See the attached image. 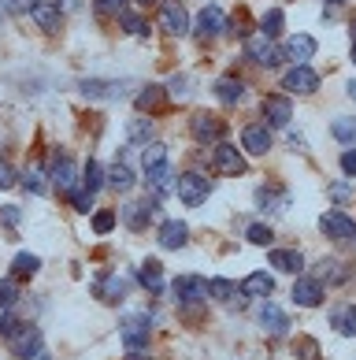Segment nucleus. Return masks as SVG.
Returning <instances> with one entry per match:
<instances>
[{
  "label": "nucleus",
  "instance_id": "f257e3e1",
  "mask_svg": "<svg viewBox=\"0 0 356 360\" xmlns=\"http://www.w3.org/2000/svg\"><path fill=\"white\" fill-rule=\"evenodd\" d=\"M175 193H178V201L182 205H204L208 201V193H212V182H208L204 175H197V171H182V175L175 179Z\"/></svg>",
  "mask_w": 356,
  "mask_h": 360
},
{
  "label": "nucleus",
  "instance_id": "f03ea898",
  "mask_svg": "<svg viewBox=\"0 0 356 360\" xmlns=\"http://www.w3.org/2000/svg\"><path fill=\"white\" fill-rule=\"evenodd\" d=\"M245 52H249V60H253V63H260V68H279V63H282V52L275 49V41L268 34H249Z\"/></svg>",
  "mask_w": 356,
  "mask_h": 360
},
{
  "label": "nucleus",
  "instance_id": "7ed1b4c3",
  "mask_svg": "<svg viewBox=\"0 0 356 360\" xmlns=\"http://www.w3.org/2000/svg\"><path fill=\"white\" fill-rule=\"evenodd\" d=\"M160 26L171 34V37H182L190 30V11L182 0H164L160 4Z\"/></svg>",
  "mask_w": 356,
  "mask_h": 360
},
{
  "label": "nucleus",
  "instance_id": "20e7f679",
  "mask_svg": "<svg viewBox=\"0 0 356 360\" xmlns=\"http://www.w3.org/2000/svg\"><path fill=\"white\" fill-rule=\"evenodd\" d=\"M319 231L331 238V242H356V223L345 216V212H327L319 219Z\"/></svg>",
  "mask_w": 356,
  "mask_h": 360
},
{
  "label": "nucleus",
  "instance_id": "39448f33",
  "mask_svg": "<svg viewBox=\"0 0 356 360\" xmlns=\"http://www.w3.org/2000/svg\"><path fill=\"white\" fill-rule=\"evenodd\" d=\"M175 297L178 304H204V301H212V293H208V283L204 278H197V275H182L178 283H175Z\"/></svg>",
  "mask_w": 356,
  "mask_h": 360
},
{
  "label": "nucleus",
  "instance_id": "423d86ee",
  "mask_svg": "<svg viewBox=\"0 0 356 360\" xmlns=\"http://www.w3.org/2000/svg\"><path fill=\"white\" fill-rule=\"evenodd\" d=\"M282 86H286V93H301V97H308V93L319 89V75H315L308 63H297L294 71L282 75Z\"/></svg>",
  "mask_w": 356,
  "mask_h": 360
},
{
  "label": "nucleus",
  "instance_id": "0eeeda50",
  "mask_svg": "<svg viewBox=\"0 0 356 360\" xmlns=\"http://www.w3.org/2000/svg\"><path fill=\"white\" fill-rule=\"evenodd\" d=\"M190 130H193L197 141L212 145V141H223V134H227V123H223V119H216V115H208V112H201V115H193Z\"/></svg>",
  "mask_w": 356,
  "mask_h": 360
},
{
  "label": "nucleus",
  "instance_id": "6e6552de",
  "mask_svg": "<svg viewBox=\"0 0 356 360\" xmlns=\"http://www.w3.org/2000/svg\"><path fill=\"white\" fill-rule=\"evenodd\" d=\"M212 164H216V171H223V175H242V171H245V156H242V149L219 141L212 149Z\"/></svg>",
  "mask_w": 356,
  "mask_h": 360
},
{
  "label": "nucleus",
  "instance_id": "1a4fd4ad",
  "mask_svg": "<svg viewBox=\"0 0 356 360\" xmlns=\"http://www.w3.org/2000/svg\"><path fill=\"white\" fill-rule=\"evenodd\" d=\"M30 19L41 26L45 34H56L63 26V11H60V4H52V0H34V4H30Z\"/></svg>",
  "mask_w": 356,
  "mask_h": 360
},
{
  "label": "nucleus",
  "instance_id": "9d476101",
  "mask_svg": "<svg viewBox=\"0 0 356 360\" xmlns=\"http://www.w3.org/2000/svg\"><path fill=\"white\" fill-rule=\"evenodd\" d=\"M294 301L301 304V309H315V304H323V283H319V278L301 275L294 283Z\"/></svg>",
  "mask_w": 356,
  "mask_h": 360
},
{
  "label": "nucleus",
  "instance_id": "9b49d317",
  "mask_svg": "<svg viewBox=\"0 0 356 360\" xmlns=\"http://www.w3.org/2000/svg\"><path fill=\"white\" fill-rule=\"evenodd\" d=\"M223 30H227V15H223V8L219 4H204L201 15H197V34H201V37H216Z\"/></svg>",
  "mask_w": 356,
  "mask_h": 360
},
{
  "label": "nucleus",
  "instance_id": "f8f14e48",
  "mask_svg": "<svg viewBox=\"0 0 356 360\" xmlns=\"http://www.w3.org/2000/svg\"><path fill=\"white\" fill-rule=\"evenodd\" d=\"M242 145H245V153H271V127H263V123H249L242 130Z\"/></svg>",
  "mask_w": 356,
  "mask_h": 360
},
{
  "label": "nucleus",
  "instance_id": "ddd939ff",
  "mask_svg": "<svg viewBox=\"0 0 356 360\" xmlns=\"http://www.w3.org/2000/svg\"><path fill=\"white\" fill-rule=\"evenodd\" d=\"M263 115H268V127H289L294 104H289V97H268L263 101Z\"/></svg>",
  "mask_w": 356,
  "mask_h": 360
},
{
  "label": "nucleus",
  "instance_id": "4468645a",
  "mask_svg": "<svg viewBox=\"0 0 356 360\" xmlns=\"http://www.w3.org/2000/svg\"><path fill=\"white\" fill-rule=\"evenodd\" d=\"M123 345L130 353H141L145 345H149V327H145V319H126L123 323Z\"/></svg>",
  "mask_w": 356,
  "mask_h": 360
},
{
  "label": "nucleus",
  "instance_id": "2eb2a0df",
  "mask_svg": "<svg viewBox=\"0 0 356 360\" xmlns=\"http://www.w3.org/2000/svg\"><path fill=\"white\" fill-rule=\"evenodd\" d=\"M186 238H190V226L182 219H167L160 226V245L164 249H182V245H186Z\"/></svg>",
  "mask_w": 356,
  "mask_h": 360
},
{
  "label": "nucleus",
  "instance_id": "dca6fc26",
  "mask_svg": "<svg viewBox=\"0 0 356 360\" xmlns=\"http://www.w3.org/2000/svg\"><path fill=\"white\" fill-rule=\"evenodd\" d=\"M260 323L268 327L271 335H286V330H289V319H286V312H282L275 301H263V309H260Z\"/></svg>",
  "mask_w": 356,
  "mask_h": 360
},
{
  "label": "nucleus",
  "instance_id": "f3484780",
  "mask_svg": "<svg viewBox=\"0 0 356 360\" xmlns=\"http://www.w3.org/2000/svg\"><path fill=\"white\" fill-rule=\"evenodd\" d=\"M286 56L294 60V63H308V60L315 56V41H312L308 34H294V37L286 41Z\"/></svg>",
  "mask_w": 356,
  "mask_h": 360
},
{
  "label": "nucleus",
  "instance_id": "a211bd4d",
  "mask_svg": "<svg viewBox=\"0 0 356 360\" xmlns=\"http://www.w3.org/2000/svg\"><path fill=\"white\" fill-rule=\"evenodd\" d=\"M134 104H138V112H160L167 104V89L164 86H145L134 97Z\"/></svg>",
  "mask_w": 356,
  "mask_h": 360
},
{
  "label": "nucleus",
  "instance_id": "6ab92c4d",
  "mask_svg": "<svg viewBox=\"0 0 356 360\" xmlns=\"http://www.w3.org/2000/svg\"><path fill=\"white\" fill-rule=\"evenodd\" d=\"M271 290H275V283H271V275L268 271H253L242 283V293L245 297H271Z\"/></svg>",
  "mask_w": 356,
  "mask_h": 360
},
{
  "label": "nucleus",
  "instance_id": "aec40b11",
  "mask_svg": "<svg viewBox=\"0 0 356 360\" xmlns=\"http://www.w3.org/2000/svg\"><path fill=\"white\" fill-rule=\"evenodd\" d=\"M52 182H56L63 193H74L78 175H74V164H71L67 156H63V160H56V167H52Z\"/></svg>",
  "mask_w": 356,
  "mask_h": 360
},
{
  "label": "nucleus",
  "instance_id": "412c9836",
  "mask_svg": "<svg viewBox=\"0 0 356 360\" xmlns=\"http://www.w3.org/2000/svg\"><path fill=\"white\" fill-rule=\"evenodd\" d=\"M126 290H130V283H126L123 275H104V278H100V286H97V293H100L104 301H123V297H126Z\"/></svg>",
  "mask_w": 356,
  "mask_h": 360
},
{
  "label": "nucleus",
  "instance_id": "4be33fe9",
  "mask_svg": "<svg viewBox=\"0 0 356 360\" xmlns=\"http://www.w3.org/2000/svg\"><path fill=\"white\" fill-rule=\"evenodd\" d=\"M271 268L294 275V271L305 268V260H301V252H294V249H271Z\"/></svg>",
  "mask_w": 356,
  "mask_h": 360
},
{
  "label": "nucleus",
  "instance_id": "5701e85b",
  "mask_svg": "<svg viewBox=\"0 0 356 360\" xmlns=\"http://www.w3.org/2000/svg\"><path fill=\"white\" fill-rule=\"evenodd\" d=\"M37 345H41V335H37V327H22V323H19V330L11 335V349L26 356V353H34Z\"/></svg>",
  "mask_w": 356,
  "mask_h": 360
},
{
  "label": "nucleus",
  "instance_id": "b1692460",
  "mask_svg": "<svg viewBox=\"0 0 356 360\" xmlns=\"http://www.w3.org/2000/svg\"><path fill=\"white\" fill-rule=\"evenodd\" d=\"M216 97L223 104H242L245 101V82H237V78H219V82H216Z\"/></svg>",
  "mask_w": 356,
  "mask_h": 360
},
{
  "label": "nucleus",
  "instance_id": "393cba45",
  "mask_svg": "<svg viewBox=\"0 0 356 360\" xmlns=\"http://www.w3.org/2000/svg\"><path fill=\"white\" fill-rule=\"evenodd\" d=\"M138 283H141L145 290L160 293V290H164V268H160L156 260H145V264H141V271H138Z\"/></svg>",
  "mask_w": 356,
  "mask_h": 360
},
{
  "label": "nucleus",
  "instance_id": "a878e982",
  "mask_svg": "<svg viewBox=\"0 0 356 360\" xmlns=\"http://www.w3.org/2000/svg\"><path fill=\"white\" fill-rule=\"evenodd\" d=\"M123 212H126V216H123V219H126V226H134V231H145L156 208H152V201H141V205H126Z\"/></svg>",
  "mask_w": 356,
  "mask_h": 360
},
{
  "label": "nucleus",
  "instance_id": "bb28decb",
  "mask_svg": "<svg viewBox=\"0 0 356 360\" xmlns=\"http://www.w3.org/2000/svg\"><path fill=\"white\" fill-rule=\"evenodd\" d=\"M78 89H82L86 97H93V101H112V97H119V93H123V86H119V82H89V78H86Z\"/></svg>",
  "mask_w": 356,
  "mask_h": 360
},
{
  "label": "nucleus",
  "instance_id": "cd10ccee",
  "mask_svg": "<svg viewBox=\"0 0 356 360\" xmlns=\"http://www.w3.org/2000/svg\"><path fill=\"white\" fill-rule=\"evenodd\" d=\"M141 164H145V171H160V167H167V145H160V141L145 145Z\"/></svg>",
  "mask_w": 356,
  "mask_h": 360
},
{
  "label": "nucleus",
  "instance_id": "c85d7f7f",
  "mask_svg": "<svg viewBox=\"0 0 356 360\" xmlns=\"http://www.w3.org/2000/svg\"><path fill=\"white\" fill-rule=\"evenodd\" d=\"M37 268H41V260H37L34 252H19V257L11 260V271H15V278H34Z\"/></svg>",
  "mask_w": 356,
  "mask_h": 360
},
{
  "label": "nucleus",
  "instance_id": "c756f323",
  "mask_svg": "<svg viewBox=\"0 0 356 360\" xmlns=\"http://www.w3.org/2000/svg\"><path fill=\"white\" fill-rule=\"evenodd\" d=\"M282 22H286V15H282V11H279V8H271V11H268V15H263V19H260V34H268V37H271V41H275V37H279V34H282Z\"/></svg>",
  "mask_w": 356,
  "mask_h": 360
},
{
  "label": "nucleus",
  "instance_id": "7c9ffc66",
  "mask_svg": "<svg viewBox=\"0 0 356 360\" xmlns=\"http://www.w3.org/2000/svg\"><path fill=\"white\" fill-rule=\"evenodd\" d=\"M237 290H242V286L230 283V278H212V283H208V293H212V301H230Z\"/></svg>",
  "mask_w": 356,
  "mask_h": 360
},
{
  "label": "nucleus",
  "instance_id": "2f4dec72",
  "mask_svg": "<svg viewBox=\"0 0 356 360\" xmlns=\"http://www.w3.org/2000/svg\"><path fill=\"white\" fill-rule=\"evenodd\" d=\"M104 182H108V179H104V167L97 164V160H89V164H86V190L89 193H100Z\"/></svg>",
  "mask_w": 356,
  "mask_h": 360
},
{
  "label": "nucleus",
  "instance_id": "473e14b6",
  "mask_svg": "<svg viewBox=\"0 0 356 360\" xmlns=\"http://www.w3.org/2000/svg\"><path fill=\"white\" fill-rule=\"evenodd\" d=\"M119 22H123V30L134 34V37H145V34H149V22H145L141 15H134V11H123V15H119Z\"/></svg>",
  "mask_w": 356,
  "mask_h": 360
},
{
  "label": "nucleus",
  "instance_id": "72a5a7b5",
  "mask_svg": "<svg viewBox=\"0 0 356 360\" xmlns=\"http://www.w3.org/2000/svg\"><path fill=\"white\" fill-rule=\"evenodd\" d=\"M334 327L341 330V335H356V304H349V309L334 312Z\"/></svg>",
  "mask_w": 356,
  "mask_h": 360
},
{
  "label": "nucleus",
  "instance_id": "f704fd0d",
  "mask_svg": "<svg viewBox=\"0 0 356 360\" xmlns=\"http://www.w3.org/2000/svg\"><path fill=\"white\" fill-rule=\"evenodd\" d=\"M15 301H19V286H15V278H0V312H8Z\"/></svg>",
  "mask_w": 356,
  "mask_h": 360
},
{
  "label": "nucleus",
  "instance_id": "c9c22d12",
  "mask_svg": "<svg viewBox=\"0 0 356 360\" xmlns=\"http://www.w3.org/2000/svg\"><path fill=\"white\" fill-rule=\"evenodd\" d=\"M331 134H334L338 141H345V145H349V141H356V119H352V115L338 119V123L331 127Z\"/></svg>",
  "mask_w": 356,
  "mask_h": 360
},
{
  "label": "nucleus",
  "instance_id": "e433bc0d",
  "mask_svg": "<svg viewBox=\"0 0 356 360\" xmlns=\"http://www.w3.org/2000/svg\"><path fill=\"white\" fill-rule=\"evenodd\" d=\"M112 186H119V190H130V186H134V171H130L123 160L112 167Z\"/></svg>",
  "mask_w": 356,
  "mask_h": 360
},
{
  "label": "nucleus",
  "instance_id": "4c0bfd02",
  "mask_svg": "<svg viewBox=\"0 0 356 360\" xmlns=\"http://www.w3.org/2000/svg\"><path fill=\"white\" fill-rule=\"evenodd\" d=\"M245 238H249V242H253V245H268V242H271V226H263V223H253V226H249V231H245Z\"/></svg>",
  "mask_w": 356,
  "mask_h": 360
},
{
  "label": "nucleus",
  "instance_id": "58836bf2",
  "mask_svg": "<svg viewBox=\"0 0 356 360\" xmlns=\"http://www.w3.org/2000/svg\"><path fill=\"white\" fill-rule=\"evenodd\" d=\"M152 134V123L149 119H134V123H130V141H145Z\"/></svg>",
  "mask_w": 356,
  "mask_h": 360
},
{
  "label": "nucleus",
  "instance_id": "ea45409f",
  "mask_svg": "<svg viewBox=\"0 0 356 360\" xmlns=\"http://www.w3.org/2000/svg\"><path fill=\"white\" fill-rule=\"evenodd\" d=\"M93 4H97V15H123L126 0H93Z\"/></svg>",
  "mask_w": 356,
  "mask_h": 360
},
{
  "label": "nucleus",
  "instance_id": "a19ab883",
  "mask_svg": "<svg viewBox=\"0 0 356 360\" xmlns=\"http://www.w3.org/2000/svg\"><path fill=\"white\" fill-rule=\"evenodd\" d=\"M112 226H115V212H97V216H93V231L97 234H108Z\"/></svg>",
  "mask_w": 356,
  "mask_h": 360
},
{
  "label": "nucleus",
  "instance_id": "79ce46f5",
  "mask_svg": "<svg viewBox=\"0 0 356 360\" xmlns=\"http://www.w3.org/2000/svg\"><path fill=\"white\" fill-rule=\"evenodd\" d=\"M15 330H19V319L11 312H4V316H0V338H11Z\"/></svg>",
  "mask_w": 356,
  "mask_h": 360
},
{
  "label": "nucleus",
  "instance_id": "37998d69",
  "mask_svg": "<svg viewBox=\"0 0 356 360\" xmlns=\"http://www.w3.org/2000/svg\"><path fill=\"white\" fill-rule=\"evenodd\" d=\"M26 190H30V193H45V175H41V171H30V175H26Z\"/></svg>",
  "mask_w": 356,
  "mask_h": 360
},
{
  "label": "nucleus",
  "instance_id": "c03bdc74",
  "mask_svg": "<svg viewBox=\"0 0 356 360\" xmlns=\"http://www.w3.org/2000/svg\"><path fill=\"white\" fill-rule=\"evenodd\" d=\"M15 167H11V164H4V160H0V190H8V186H15Z\"/></svg>",
  "mask_w": 356,
  "mask_h": 360
},
{
  "label": "nucleus",
  "instance_id": "a18cd8bd",
  "mask_svg": "<svg viewBox=\"0 0 356 360\" xmlns=\"http://www.w3.org/2000/svg\"><path fill=\"white\" fill-rule=\"evenodd\" d=\"M71 197H74L78 212H89V208H93V197H97V193H89V190H82V193H78V190H74Z\"/></svg>",
  "mask_w": 356,
  "mask_h": 360
},
{
  "label": "nucleus",
  "instance_id": "49530a36",
  "mask_svg": "<svg viewBox=\"0 0 356 360\" xmlns=\"http://www.w3.org/2000/svg\"><path fill=\"white\" fill-rule=\"evenodd\" d=\"M319 271H323V278H334V283H341V278H345V275H341V264H331V260H323Z\"/></svg>",
  "mask_w": 356,
  "mask_h": 360
},
{
  "label": "nucleus",
  "instance_id": "de8ad7c7",
  "mask_svg": "<svg viewBox=\"0 0 356 360\" xmlns=\"http://www.w3.org/2000/svg\"><path fill=\"white\" fill-rule=\"evenodd\" d=\"M341 171H345V175H352V179H356V149L341 153Z\"/></svg>",
  "mask_w": 356,
  "mask_h": 360
},
{
  "label": "nucleus",
  "instance_id": "09e8293b",
  "mask_svg": "<svg viewBox=\"0 0 356 360\" xmlns=\"http://www.w3.org/2000/svg\"><path fill=\"white\" fill-rule=\"evenodd\" d=\"M301 353H305V356H315L319 349H315V342H312V338H305V342H297V356H301Z\"/></svg>",
  "mask_w": 356,
  "mask_h": 360
},
{
  "label": "nucleus",
  "instance_id": "8fccbe9b",
  "mask_svg": "<svg viewBox=\"0 0 356 360\" xmlns=\"http://www.w3.org/2000/svg\"><path fill=\"white\" fill-rule=\"evenodd\" d=\"M30 4H34V0H4V8H11V11H15V8H26V11H30Z\"/></svg>",
  "mask_w": 356,
  "mask_h": 360
},
{
  "label": "nucleus",
  "instance_id": "3c124183",
  "mask_svg": "<svg viewBox=\"0 0 356 360\" xmlns=\"http://www.w3.org/2000/svg\"><path fill=\"white\" fill-rule=\"evenodd\" d=\"M26 360H52V356H48L45 349H41V345H37V349H34V353H26Z\"/></svg>",
  "mask_w": 356,
  "mask_h": 360
},
{
  "label": "nucleus",
  "instance_id": "603ef678",
  "mask_svg": "<svg viewBox=\"0 0 356 360\" xmlns=\"http://www.w3.org/2000/svg\"><path fill=\"white\" fill-rule=\"evenodd\" d=\"M126 360H152V356H145V353H130Z\"/></svg>",
  "mask_w": 356,
  "mask_h": 360
},
{
  "label": "nucleus",
  "instance_id": "864d4df0",
  "mask_svg": "<svg viewBox=\"0 0 356 360\" xmlns=\"http://www.w3.org/2000/svg\"><path fill=\"white\" fill-rule=\"evenodd\" d=\"M349 97L356 101V82H349Z\"/></svg>",
  "mask_w": 356,
  "mask_h": 360
},
{
  "label": "nucleus",
  "instance_id": "5fc2aeb1",
  "mask_svg": "<svg viewBox=\"0 0 356 360\" xmlns=\"http://www.w3.org/2000/svg\"><path fill=\"white\" fill-rule=\"evenodd\" d=\"M138 4H156V0H138Z\"/></svg>",
  "mask_w": 356,
  "mask_h": 360
},
{
  "label": "nucleus",
  "instance_id": "6e6d98bb",
  "mask_svg": "<svg viewBox=\"0 0 356 360\" xmlns=\"http://www.w3.org/2000/svg\"><path fill=\"white\" fill-rule=\"evenodd\" d=\"M352 63H356V45H352Z\"/></svg>",
  "mask_w": 356,
  "mask_h": 360
},
{
  "label": "nucleus",
  "instance_id": "4d7b16f0",
  "mask_svg": "<svg viewBox=\"0 0 356 360\" xmlns=\"http://www.w3.org/2000/svg\"><path fill=\"white\" fill-rule=\"evenodd\" d=\"M352 37H356V22H352Z\"/></svg>",
  "mask_w": 356,
  "mask_h": 360
}]
</instances>
